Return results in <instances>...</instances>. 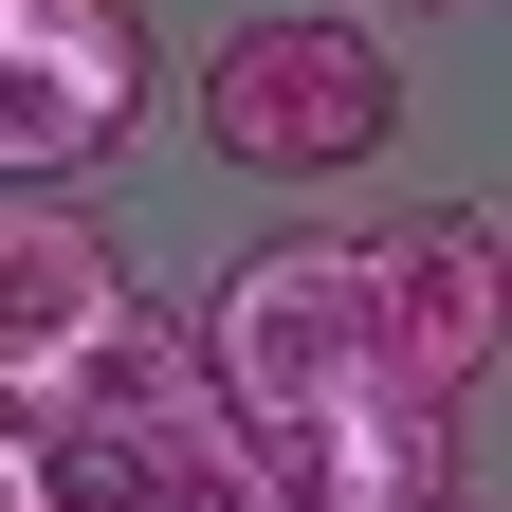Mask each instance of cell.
<instances>
[{
  "label": "cell",
  "instance_id": "cell-1",
  "mask_svg": "<svg viewBox=\"0 0 512 512\" xmlns=\"http://www.w3.org/2000/svg\"><path fill=\"white\" fill-rule=\"evenodd\" d=\"M183 348H202V403L256 439V421H311L384 384V293H366V238H256L238 275L183 311Z\"/></svg>",
  "mask_w": 512,
  "mask_h": 512
},
{
  "label": "cell",
  "instance_id": "cell-3",
  "mask_svg": "<svg viewBox=\"0 0 512 512\" xmlns=\"http://www.w3.org/2000/svg\"><path fill=\"white\" fill-rule=\"evenodd\" d=\"M147 128V0H0V183L74 202V165H110Z\"/></svg>",
  "mask_w": 512,
  "mask_h": 512
},
{
  "label": "cell",
  "instance_id": "cell-9",
  "mask_svg": "<svg viewBox=\"0 0 512 512\" xmlns=\"http://www.w3.org/2000/svg\"><path fill=\"white\" fill-rule=\"evenodd\" d=\"M366 19H476V0H366Z\"/></svg>",
  "mask_w": 512,
  "mask_h": 512
},
{
  "label": "cell",
  "instance_id": "cell-7",
  "mask_svg": "<svg viewBox=\"0 0 512 512\" xmlns=\"http://www.w3.org/2000/svg\"><path fill=\"white\" fill-rule=\"evenodd\" d=\"M183 421H220V403H202V348H183V311H147V293H128L110 330L74 348V384H55L19 439H183Z\"/></svg>",
  "mask_w": 512,
  "mask_h": 512
},
{
  "label": "cell",
  "instance_id": "cell-4",
  "mask_svg": "<svg viewBox=\"0 0 512 512\" xmlns=\"http://www.w3.org/2000/svg\"><path fill=\"white\" fill-rule=\"evenodd\" d=\"M366 293H384V384L458 421V384L512 348V256H494V220H476V202L384 220V238H366Z\"/></svg>",
  "mask_w": 512,
  "mask_h": 512
},
{
  "label": "cell",
  "instance_id": "cell-2",
  "mask_svg": "<svg viewBox=\"0 0 512 512\" xmlns=\"http://www.w3.org/2000/svg\"><path fill=\"white\" fill-rule=\"evenodd\" d=\"M202 147L256 183H348L403 147V55L366 19H238L202 55Z\"/></svg>",
  "mask_w": 512,
  "mask_h": 512
},
{
  "label": "cell",
  "instance_id": "cell-6",
  "mask_svg": "<svg viewBox=\"0 0 512 512\" xmlns=\"http://www.w3.org/2000/svg\"><path fill=\"white\" fill-rule=\"evenodd\" d=\"M238 458H256L275 512H421V494H439V403L348 384V403H311V421H256Z\"/></svg>",
  "mask_w": 512,
  "mask_h": 512
},
{
  "label": "cell",
  "instance_id": "cell-8",
  "mask_svg": "<svg viewBox=\"0 0 512 512\" xmlns=\"http://www.w3.org/2000/svg\"><path fill=\"white\" fill-rule=\"evenodd\" d=\"M0 512H55V494H37V439H19V421H0Z\"/></svg>",
  "mask_w": 512,
  "mask_h": 512
},
{
  "label": "cell",
  "instance_id": "cell-5",
  "mask_svg": "<svg viewBox=\"0 0 512 512\" xmlns=\"http://www.w3.org/2000/svg\"><path fill=\"white\" fill-rule=\"evenodd\" d=\"M110 311H128L110 220H92V202H19V183H0V421H37Z\"/></svg>",
  "mask_w": 512,
  "mask_h": 512
},
{
  "label": "cell",
  "instance_id": "cell-10",
  "mask_svg": "<svg viewBox=\"0 0 512 512\" xmlns=\"http://www.w3.org/2000/svg\"><path fill=\"white\" fill-rule=\"evenodd\" d=\"M421 512H458V494H421Z\"/></svg>",
  "mask_w": 512,
  "mask_h": 512
}]
</instances>
